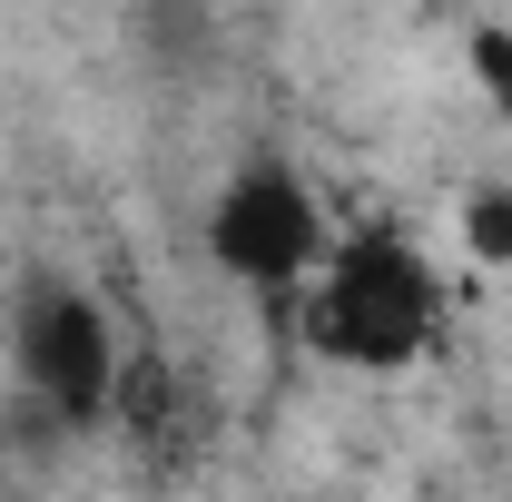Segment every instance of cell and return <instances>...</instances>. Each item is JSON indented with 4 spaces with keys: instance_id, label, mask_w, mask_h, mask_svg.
<instances>
[{
    "instance_id": "4",
    "label": "cell",
    "mask_w": 512,
    "mask_h": 502,
    "mask_svg": "<svg viewBox=\"0 0 512 502\" xmlns=\"http://www.w3.org/2000/svg\"><path fill=\"white\" fill-rule=\"evenodd\" d=\"M453 237H463V256H473V266L512 276V178H473V188H463V207H453Z\"/></svg>"
},
{
    "instance_id": "3",
    "label": "cell",
    "mask_w": 512,
    "mask_h": 502,
    "mask_svg": "<svg viewBox=\"0 0 512 502\" xmlns=\"http://www.w3.org/2000/svg\"><path fill=\"white\" fill-rule=\"evenodd\" d=\"M119 365H128L119 315L99 306L89 286H69V276L20 286V306H10V375H20L40 424L99 434L109 424V394H119Z\"/></svg>"
},
{
    "instance_id": "1",
    "label": "cell",
    "mask_w": 512,
    "mask_h": 502,
    "mask_svg": "<svg viewBox=\"0 0 512 502\" xmlns=\"http://www.w3.org/2000/svg\"><path fill=\"white\" fill-rule=\"evenodd\" d=\"M444 315H453V286L424 256V237L335 227L325 266L296 296V335H306L316 365H345V375H414L444 345Z\"/></svg>"
},
{
    "instance_id": "2",
    "label": "cell",
    "mask_w": 512,
    "mask_h": 502,
    "mask_svg": "<svg viewBox=\"0 0 512 502\" xmlns=\"http://www.w3.org/2000/svg\"><path fill=\"white\" fill-rule=\"evenodd\" d=\"M197 247H207V266L237 296H286L296 306L306 276L325 266V247H335V217H325V197L286 158H247V168H227V188L207 197Z\"/></svg>"
}]
</instances>
